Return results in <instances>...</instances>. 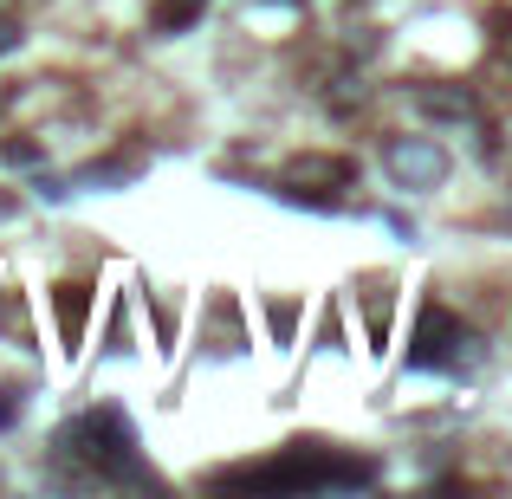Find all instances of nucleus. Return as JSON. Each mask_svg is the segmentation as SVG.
I'll return each mask as SVG.
<instances>
[{
	"label": "nucleus",
	"mask_w": 512,
	"mask_h": 499,
	"mask_svg": "<svg viewBox=\"0 0 512 499\" xmlns=\"http://www.w3.org/2000/svg\"><path fill=\"white\" fill-rule=\"evenodd\" d=\"M376 461H350V454H331L318 441H292L279 461L260 467H221L214 487H247V493H338V487H370Z\"/></svg>",
	"instance_id": "1"
},
{
	"label": "nucleus",
	"mask_w": 512,
	"mask_h": 499,
	"mask_svg": "<svg viewBox=\"0 0 512 499\" xmlns=\"http://www.w3.org/2000/svg\"><path fill=\"white\" fill-rule=\"evenodd\" d=\"M59 461H78L85 480H98V487H150V467L137 454V428L111 402H98V409H85L78 422L59 428Z\"/></svg>",
	"instance_id": "2"
},
{
	"label": "nucleus",
	"mask_w": 512,
	"mask_h": 499,
	"mask_svg": "<svg viewBox=\"0 0 512 499\" xmlns=\"http://www.w3.org/2000/svg\"><path fill=\"white\" fill-rule=\"evenodd\" d=\"M474 337L467 325L448 312L441 299H422V318H415L409 331V370H461V363H474Z\"/></svg>",
	"instance_id": "3"
},
{
	"label": "nucleus",
	"mask_w": 512,
	"mask_h": 499,
	"mask_svg": "<svg viewBox=\"0 0 512 499\" xmlns=\"http://www.w3.org/2000/svg\"><path fill=\"white\" fill-rule=\"evenodd\" d=\"M383 169H389V182H396V188L428 195V188L448 182V150H441V143H428V137H396L383 150Z\"/></svg>",
	"instance_id": "4"
},
{
	"label": "nucleus",
	"mask_w": 512,
	"mask_h": 499,
	"mask_svg": "<svg viewBox=\"0 0 512 499\" xmlns=\"http://www.w3.org/2000/svg\"><path fill=\"white\" fill-rule=\"evenodd\" d=\"M415 111H422V117H448V124H467V117H474V91L428 85V91H415Z\"/></svg>",
	"instance_id": "5"
},
{
	"label": "nucleus",
	"mask_w": 512,
	"mask_h": 499,
	"mask_svg": "<svg viewBox=\"0 0 512 499\" xmlns=\"http://www.w3.org/2000/svg\"><path fill=\"white\" fill-rule=\"evenodd\" d=\"M52 299H59V344L78 350V344H85V305H91V292L85 286H59Z\"/></svg>",
	"instance_id": "6"
},
{
	"label": "nucleus",
	"mask_w": 512,
	"mask_h": 499,
	"mask_svg": "<svg viewBox=\"0 0 512 499\" xmlns=\"http://www.w3.org/2000/svg\"><path fill=\"white\" fill-rule=\"evenodd\" d=\"M292 182H331V188H344V182H357V163H344V156H305V163L292 169Z\"/></svg>",
	"instance_id": "7"
},
{
	"label": "nucleus",
	"mask_w": 512,
	"mask_h": 499,
	"mask_svg": "<svg viewBox=\"0 0 512 499\" xmlns=\"http://www.w3.org/2000/svg\"><path fill=\"white\" fill-rule=\"evenodd\" d=\"M130 175H137V163H130V156H111V163H91L78 182L85 188H117V182H130Z\"/></svg>",
	"instance_id": "8"
},
{
	"label": "nucleus",
	"mask_w": 512,
	"mask_h": 499,
	"mask_svg": "<svg viewBox=\"0 0 512 499\" xmlns=\"http://www.w3.org/2000/svg\"><path fill=\"white\" fill-rule=\"evenodd\" d=\"M0 337H20L26 344V299L20 292H0Z\"/></svg>",
	"instance_id": "9"
},
{
	"label": "nucleus",
	"mask_w": 512,
	"mask_h": 499,
	"mask_svg": "<svg viewBox=\"0 0 512 499\" xmlns=\"http://www.w3.org/2000/svg\"><path fill=\"white\" fill-rule=\"evenodd\" d=\"M266 325H273V337H279V344H292V325H299V305L273 299V305H266Z\"/></svg>",
	"instance_id": "10"
},
{
	"label": "nucleus",
	"mask_w": 512,
	"mask_h": 499,
	"mask_svg": "<svg viewBox=\"0 0 512 499\" xmlns=\"http://www.w3.org/2000/svg\"><path fill=\"white\" fill-rule=\"evenodd\" d=\"M124 337H130V318H124V299H117L111 305V325H104V350H130Z\"/></svg>",
	"instance_id": "11"
},
{
	"label": "nucleus",
	"mask_w": 512,
	"mask_h": 499,
	"mask_svg": "<svg viewBox=\"0 0 512 499\" xmlns=\"http://www.w3.org/2000/svg\"><path fill=\"white\" fill-rule=\"evenodd\" d=\"M370 344H376V350L389 344V299H376V305H370Z\"/></svg>",
	"instance_id": "12"
},
{
	"label": "nucleus",
	"mask_w": 512,
	"mask_h": 499,
	"mask_svg": "<svg viewBox=\"0 0 512 499\" xmlns=\"http://www.w3.org/2000/svg\"><path fill=\"white\" fill-rule=\"evenodd\" d=\"M13 422H20V389L0 383V428H13Z\"/></svg>",
	"instance_id": "13"
},
{
	"label": "nucleus",
	"mask_w": 512,
	"mask_h": 499,
	"mask_svg": "<svg viewBox=\"0 0 512 499\" xmlns=\"http://www.w3.org/2000/svg\"><path fill=\"white\" fill-rule=\"evenodd\" d=\"M318 337H325L331 350H344V325H338V305H331V312H325V325H318Z\"/></svg>",
	"instance_id": "14"
},
{
	"label": "nucleus",
	"mask_w": 512,
	"mask_h": 499,
	"mask_svg": "<svg viewBox=\"0 0 512 499\" xmlns=\"http://www.w3.org/2000/svg\"><path fill=\"white\" fill-rule=\"evenodd\" d=\"M13 46H20V33H13V26H7V20H0V59H7V52H13Z\"/></svg>",
	"instance_id": "15"
}]
</instances>
